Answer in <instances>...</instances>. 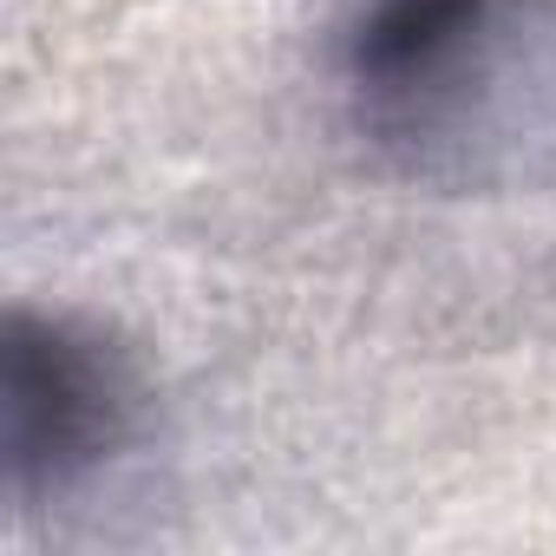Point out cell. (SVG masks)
<instances>
[{"label":"cell","instance_id":"1","mask_svg":"<svg viewBox=\"0 0 556 556\" xmlns=\"http://www.w3.org/2000/svg\"><path fill=\"white\" fill-rule=\"evenodd\" d=\"M361 144L406 184H556V0H367L341 34Z\"/></svg>","mask_w":556,"mask_h":556},{"label":"cell","instance_id":"2","mask_svg":"<svg viewBox=\"0 0 556 556\" xmlns=\"http://www.w3.org/2000/svg\"><path fill=\"white\" fill-rule=\"evenodd\" d=\"M144 432L138 361L79 315L14 308L0 334V452L21 510L92 484Z\"/></svg>","mask_w":556,"mask_h":556}]
</instances>
